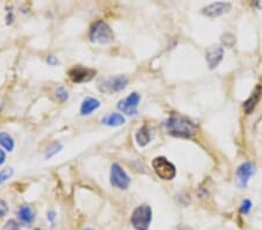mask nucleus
Segmentation results:
<instances>
[{
  "instance_id": "5",
  "label": "nucleus",
  "mask_w": 262,
  "mask_h": 230,
  "mask_svg": "<svg viewBox=\"0 0 262 230\" xmlns=\"http://www.w3.org/2000/svg\"><path fill=\"white\" fill-rule=\"evenodd\" d=\"M152 166L154 169L155 173L161 179L173 180L176 177V168H175V165L163 156L155 157L152 162Z\"/></svg>"
},
{
  "instance_id": "14",
  "label": "nucleus",
  "mask_w": 262,
  "mask_h": 230,
  "mask_svg": "<svg viewBox=\"0 0 262 230\" xmlns=\"http://www.w3.org/2000/svg\"><path fill=\"white\" fill-rule=\"evenodd\" d=\"M101 107V101L95 98H86L81 106V114L89 115Z\"/></svg>"
},
{
  "instance_id": "6",
  "label": "nucleus",
  "mask_w": 262,
  "mask_h": 230,
  "mask_svg": "<svg viewBox=\"0 0 262 230\" xmlns=\"http://www.w3.org/2000/svg\"><path fill=\"white\" fill-rule=\"evenodd\" d=\"M111 185L119 190H127L131 184V178L126 173V171L120 166L118 163H114L111 166V174H110Z\"/></svg>"
},
{
  "instance_id": "25",
  "label": "nucleus",
  "mask_w": 262,
  "mask_h": 230,
  "mask_svg": "<svg viewBox=\"0 0 262 230\" xmlns=\"http://www.w3.org/2000/svg\"><path fill=\"white\" fill-rule=\"evenodd\" d=\"M47 63H48V64H49V65L54 66V65H56L59 62H57V59H56L54 56H49V57H48V58H47Z\"/></svg>"
},
{
  "instance_id": "13",
  "label": "nucleus",
  "mask_w": 262,
  "mask_h": 230,
  "mask_svg": "<svg viewBox=\"0 0 262 230\" xmlns=\"http://www.w3.org/2000/svg\"><path fill=\"white\" fill-rule=\"evenodd\" d=\"M101 123L108 127H119L125 123V117L119 113H111L101 119Z\"/></svg>"
},
{
  "instance_id": "10",
  "label": "nucleus",
  "mask_w": 262,
  "mask_h": 230,
  "mask_svg": "<svg viewBox=\"0 0 262 230\" xmlns=\"http://www.w3.org/2000/svg\"><path fill=\"white\" fill-rule=\"evenodd\" d=\"M255 173V165L251 162H245L238 168L237 170V180L238 185L242 189H246L248 185L249 179Z\"/></svg>"
},
{
  "instance_id": "7",
  "label": "nucleus",
  "mask_w": 262,
  "mask_h": 230,
  "mask_svg": "<svg viewBox=\"0 0 262 230\" xmlns=\"http://www.w3.org/2000/svg\"><path fill=\"white\" fill-rule=\"evenodd\" d=\"M68 76L72 83H87V81L93 79V77L96 76V70L82 65H76L72 66L70 70L68 71Z\"/></svg>"
},
{
  "instance_id": "20",
  "label": "nucleus",
  "mask_w": 262,
  "mask_h": 230,
  "mask_svg": "<svg viewBox=\"0 0 262 230\" xmlns=\"http://www.w3.org/2000/svg\"><path fill=\"white\" fill-rule=\"evenodd\" d=\"M252 201L249 200V199H245L242 202V206H240V213L243 214V215H246V214H249V211L252 210Z\"/></svg>"
},
{
  "instance_id": "19",
  "label": "nucleus",
  "mask_w": 262,
  "mask_h": 230,
  "mask_svg": "<svg viewBox=\"0 0 262 230\" xmlns=\"http://www.w3.org/2000/svg\"><path fill=\"white\" fill-rule=\"evenodd\" d=\"M62 149V144L59 143V142H55L52 147L49 148V150L47 151V155H46V158H50V157H53L54 155H56L57 153H59L60 150Z\"/></svg>"
},
{
  "instance_id": "28",
  "label": "nucleus",
  "mask_w": 262,
  "mask_h": 230,
  "mask_svg": "<svg viewBox=\"0 0 262 230\" xmlns=\"http://www.w3.org/2000/svg\"><path fill=\"white\" fill-rule=\"evenodd\" d=\"M47 217L50 221H53L54 219H55V213H54V211H50V213H48V216Z\"/></svg>"
},
{
  "instance_id": "9",
  "label": "nucleus",
  "mask_w": 262,
  "mask_h": 230,
  "mask_svg": "<svg viewBox=\"0 0 262 230\" xmlns=\"http://www.w3.org/2000/svg\"><path fill=\"white\" fill-rule=\"evenodd\" d=\"M141 100V96L139 93L133 92L125 99L119 101L118 108L122 113L127 115H137L138 114V106Z\"/></svg>"
},
{
  "instance_id": "1",
  "label": "nucleus",
  "mask_w": 262,
  "mask_h": 230,
  "mask_svg": "<svg viewBox=\"0 0 262 230\" xmlns=\"http://www.w3.org/2000/svg\"><path fill=\"white\" fill-rule=\"evenodd\" d=\"M168 134L174 137L180 138H192L197 134V126L188 117L182 116L180 114H171L169 119L165 122Z\"/></svg>"
},
{
  "instance_id": "23",
  "label": "nucleus",
  "mask_w": 262,
  "mask_h": 230,
  "mask_svg": "<svg viewBox=\"0 0 262 230\" xmlns=\"http://www.w3.org/2000/svg\"><path fill=\"white\" fill-rule=\"evenodd\" d=\"M56 96L61 101H65L68 99V92L63 89V87H60V89L56 91Z\"/></svg>"
},
{
  "instance_id": "30",
  "label": "nucleus",
  "mask_w": 262,
  "mask_h": 230,
  "mask_svg": "<svg viewBox=\"0 0 262 230\" xmlns=\"http://www.w3.org/2000/svg\"><path fill=\"white\" fill-rule=\"evenodd\" d=\"M84 230H95V229H91V228H86V229H84Z\"/></svg>"
},
{
  "instance_id": "8",
  "label": "nucleus",
  "mask_w": 262,
  "mask_h": 230,
  "mask_svg": "<svg viewBox=\"0 0 262 230\" xmlns=\"http://www.w3.org/2000/svg\"><path fill=\"white\" fill-rule=\"evenodd\" d=\"M224 58V48L221 44H212L205 51V59L210 70H213L221 64Z\"/></svg>"
},
{
  "instance_id": "26",
  "label": "nucleus",
  "mask_w": 262,
  "mask_h": 230,
  "mask_svg": "<svg viewBox=\"0 0 262 230\" xmlns=\"http://www.w3.org/2000/svg\"><path fill=\"white\" fill-rule=\"evenodd\" d=\"M174 230H194V229L186 225H179L177 227H175Z\"/></svg>"
},
{
  "instance_id": "16",
  "label": "nucleus",
  "mask_w": 262,
  "mask_h": 230,
  "mask_svg": "<svg viewBox=\"0 0 262 230\" xmlns=\"http://www.w3.org/2000/svg\"><path fill=\"white\" fill-rule=\"evenodd\" d=\"M18 216H19L21 222L25 223V225H29L34 221V213H33L29 206H21L18 210Z\"/></svg>"
},
{
  "instance_id": "11",
  "label": "nucleus",
  "mask_w": 262,
  "mask_h": 230,
  "mask_svg": "<svg viewBox=\"0 0 262 230\" xmlns=\"http://www.w3.org/2000/svg\"><path fill=\"white\" fill-rule=\"evenodd\" d=\"M231 10H232L231 2L219 1L207 5L206 7H204L203 10H202V13L207 18H217L228 13Z\"/></svg>"
},
{
  "instance_id": "17",
  "label": "nucleus",
  "mask_w": 262,
  "mask_h": 230,
  "mask_svg": "<svg viewBox=\"0 0 262 230\" xmlns=\"http://www.w3.org/2000/svg\"><path fill=\"white\" fill-rule=\"evenodd\" d=\"M0 145L1 148H4L6 151H12L14 149V141L12 138V136L7 133L1 132L0 133Z\"/></svg>"
},
{
  "instance_id": "22",
  "label": "nucleus",
  "mask_w": 262,
  "mask_h": 230,
  "mask_svg": "<svg viewBox=\"0 0 262 230\" xmlns=\"http://www.w3.org/2000/svg\"><path fill=\"white\" fill-rule=\"evenodd\" d=\"M2 230H20L19 225L14 220H10L4 226Z\"/></svg>"
},
{
  "instance_id": "24",
  "label": "nucleus",
  "mask_w": 262,
  "mask_h": 230,
  "mask_svg": "<svg viewBox=\"0 0 262 230\" xmlns=\"http://www.w3.org/2000/svg\"><path fill=\"white\" fill-rule=\"evenodd\" d=\"M8 211V207L7 204H6L5 200L0 199V217H4Z\"/></svg>"
},
{
  "instance_id": "3",
  "label": "nucleus",
  "mask_w": 262,
  "mask_h": 230,
  "mask_svg": "<svg viewBox=\"0 0 262 230\" xmlns=\"http://www.w3.org/2000/svg\"><path fill=\"white\" fill-rule=\"evenodd\" d=\"M153 219V211L148 205H140L131 215V223L135 230H148Z\"/></svg>"
},
{
  "instance_id": "15",
  "label": "nucleus",
  "mask_w": 262,
  "mask_h": 230,
  "mask_svg": "<svg viewBox=\"0 0 262 230\" xmlns=\"http://www.w3.org/2000/svg\"><path fill=\"white\" fill-rule=\"evenodd\" d=\"M135 138H137L138 144H139L140 147H146V145H148L150 140H152V133H150V129L147 126H142L139 130H138L137 135H135Z\"/></svg>"
},
{
  "instance_id": "31",
  "label": "nucleus",
  "mask_w": 262,
  "mask_h": 230,
  "mask_svg": "<svg viewBox=\"0 0 262 230\" xmlns=\"http://www.w3.org/2000/svg\"><path fill=\"white\" fill-rule=\"evenodd\" d=\"M35 230H41V229H35Z\"/></svg>"
},
{
  "instance_id": "29",
  "label": "nucleus",
  "mask_w": 262,
  "mask_h": 230,
  "mask_svg": "<svg viewBox=\"0 0 262 230\" xmlns=\"http://www.w3.org/2000/svg\"><path fill=\"white\" fill-rule=\"evenodd\" d=\"M1 108H2V102L0 101V111H1Z\"/></svg>"
},
{
  "instance_id": "4",
  "label": "nucleus",
  "mask_w": 262,
  "mask_h": 230,
  "mask_svg": "<svg viewBox=\"0 0 262 230\" xmlns=\"http://www.w3.org/2000/svg\"><path fill=\"white\" fill-rule=\"evenodd\" d=\"M128 85V78L126 76H112V77L101 78L98 80V90L103 93L112 95V93L120 92L125 90Z\"/></svg>"
},
{
  "instance_id": "27",
  "label": "nucleus",
  "mask_w": 262,
  "mask_h": 230,
  "mask_svg": "<svg viewBox=\"0 0 262 230\" xmlns=\"http://www.w3.org/2000/svg\"><path fill=\"white\" fill-rule=\"evenodd\" d=\"M5 159H6V155H5L4 150H1V149H0V165H1V164H4Z\"/></svg>"
},
{
  "instance_id": "21",
  "label": "nucleus",
  "mask_w": 262,
  "mask_h": 230,
  "mask_svg": "<svg viewBox=\"0 0 262 230\" xmlns=\"http://www.w3.org/2000/svg\"><path fill=\"white\" fill-rule=\"evenodd\" d=\"M12 174H13V171H12L11 169H6V170L0 172V185H1L4 181L7 180Z\"/></svg>"
},
{
  "instance_id": "12",
  "label": "nucleus",
  "mask_w": 262,
  "mask_h": 230,
  "mask_svg": "<svg viewBox=\"0 0 262 230\" xmlns=\"http://www.w3.org/2000/svg\"><path fill=\"white\" fill-rule=\"evenodd\" d=\"M261 98H262V85H257V87H255L254 91L252 92V95L249 96V98L247 99L242 105L243 111L246 112V114L253 113V111L255 110V107L258 106Z\"/></svg>"
},
{
  "instance_id": "2",
  "label": "nucleus",
  "mask_w": 262,
  "mask_h": 230,
  "mask_svg": "<svg viewBox=\"0 0 262 230\" xmlns=\"http://www.w3.org/2000/svg\"><path fill=\"white\" fill-rule=\"evenodd\" d=\"M114 40V34L111 27L105 21L99 20L93 23L90 30V41L92 43H97L101 45H107Z\"/></svg>"
},
{
  "instance_id": "18",
  "label": "nucleus",
  "mask_w": 262,
  "mask_h": 230,
  "mask_svg": "<svg viewBox=\"0 0 262 230\" xmlns=\"http://www.w3.org/2000/svg\"><path fill=\"white\" fill-rule=\"evenodd\" d=\"M221 40H222V45L226 48H233L237 42L236 36L232 34V33H224V34L222 35Z\"/></svg>"
}]
</instances>
